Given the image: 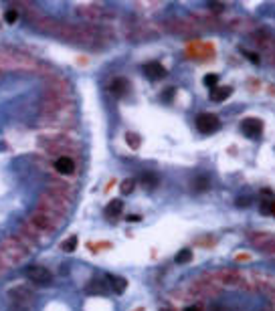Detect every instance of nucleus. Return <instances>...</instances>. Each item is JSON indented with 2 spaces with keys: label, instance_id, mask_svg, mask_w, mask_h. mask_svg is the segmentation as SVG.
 Segmentation results:
<instances>
[{
  "label": "nucleus",
  "instance_id": "f257e3e1",
  "mask_svg": "<svg viewBox=\"0 0 275 311\" xmlns=\"http://www.w3.org/2000/svg\"><path fill=\"white\" fill-rule=\"evenodd\" d=\"M0 255H2V265H6V259H8V255H12L10 257V265H14V263H18V261H23L25 257H27V251H25V247L20 242H16L14 238H6L4 242H2V247H0Z\"/></svg>",
  "mask_w": 275,
  "mask_h": 311
},
{
  "label": "nucleus",
  "instance_id": "f03ea898",
  "mask_svg": "<svg viewBox=\"0 0 275 311\" xmlns=\"http://www.w3.org/2000/svg\"><path fill=\"white\" fill-rule=\"evenodd\" d=\"M25 275H27V279L31 283H35L39 287H47V285L53 283V273L47 269V267H43V265H31V267H27Z\"/></svg>",
  "mask_w": 275,
  "mask_h": 311
},
{
  "label": "nucleus",
  "instance_id": "7ed1b4c3",
  "mask_svg": "<svg viewBox=\"0 0 275 311\" xmlns=\"http://www.w3.org/2000/svg\"><path fill=\"white\" fill-rule=\"evenodd\" d=\"M221 127V121L215 114H200L196 117V129L204 136H210V133H215L217 129Z\"/></svg>",
  "mask_w": 275,
  "mask_h": 311
},
{
  "label": "nucleus",
  "instance_id": "20e7f679",
  "mask_svg": "<svg viewBox=\"0 0 275 311\" xmlns=\"http://www.w3.org/2000/svg\"><path fill=\"white\" fill-rule=\"evenodd\" d=\"M251 244L257 247L263 253H275V234L269 233H253L251 234Z\"/></svg>",
  "mask_w": 275,
  "mask_h": 311
},
{
  "label": "nucleus",
  "instance_id": "39448f33",
  "mask_svg": "<svg viewBox=\"0 0 275 311\" xmlns=\"http://www.w3.org/2000/svg\"><path fill=\"white\" fill-rule=\"evenodd\" d=\"M31 222L37 227V229H40V231H47V233H53V231H59V222H53V214L51 212H37V214H33V218H31Z\"/></svg>",
  "mask_w": 275,
  "mask_h": 311
},
{
  "label": "nucleus",
  "instance_id": "423d86ee",
  "mask_svg": "<svg viewBox=\"0 0 275 311\" xmlns=\"http://www.w3.org/2000/svg\"><path fill=\"white\" fill-rule=\"evenodd\" d=\"M241 131L245 133L249 140H259L261 131H263V123L257 117H247V119L241 121Z\"/></svg>",
  "mask_w": 275,
  "mask_h": 311
},
{
  "label": "nucleus",
  "instance_id": "0eeeda50",
  "mask_svg": "<svg viewBox=\"0 0 275 311\" xmlns=\"http://www.w3.org/2000/svg\"><path fill=\"white\" fill-rule=\"evenodd\" d=\"M144 73H146V77H148V79H152V81L164 79V77L168 75V71H166V67H164L162 63H158V61H152V63H146V65H144Z\"/></svg>",
  "mask_w": 275,
  "mask_h": 311
},
{
  "label": "nucleus",
  "instance_id": "6e6552de",
  "mask_svg": "<svg viewBox=\"0 0 275 311\" xmlns=\"http://www.w3.org/2000/svg\"><path fill=\"white\" fill-rule=\"evenodd\" d=\"M55 170L59 172V174H73V170H75V164H73V160L69 158V156H61V158H57V162H55Z\"/></svg>",
  "mask_w": 275,
  "mask_h": 311
},
{
  "label": "nucleus",
  "instance_id": "1a4fd4ad",
  "mask_svg": "<svg viewBox=\"0 0 275 311\" xmlns=\"http://www.w3.org/2000/svg\"><path fill=\"white\" fill-rule=\"evenodd\" d=\"M231 93H233L231 87H213V89H210V99L217 101V103H221V101H225L227 97H231Z\"/></svg>",
  "mask_w": 275,
  "mask_h": 311
},
{
  "label": "nucleus",
  "instance_id": "9d476101",
  "mask_svg": "<svg viewBox=\"0 0 275 311\" xmlns=\"http://www.w3.org/2000/svg\"><path fill=\"white\" fill-rule=\"evenodd\" d=\"M105 279H108V281L112 283V289H114V291H116V293H123V291H125V287H128V281H125L123 277L108 275V277H105Z\"/></svg>",
  "mask_w": 275,
  "mask_h": 311
},
{
  "label": "nucleus",
  "instance_id": "9b49d317",
  "mask_svg": "<svg viewBox=\"0 0 275 311\" xmlns=\"http://www.w3.org/2000/svg\"><path fill=\"white\" fill-rule=\"evenodd\" d=\"M121 210H123V202H121V200H112V202L105 206V216H108V218H116Z\"/></svg>",
  "mask_w": 275,
  "mask_h": 311
},
{
  "label": "nucleus",
  "instance_id": "f8f14e48",
  "mask_svg": "<svg viewBox=\"0 0 275 311\" xmlns=\"http://www.w3.org/2000/svg\"><path fill=\"white\" fill-rule=\"evenodd\" d=\"M112 93L114 95H118V97H121L125 91H128V89H130V83L128 81H125V79H116L114 83H112Z\"/></svg>",
  "mask_w": 275,
  "mask_h": 311
},
{
  "label": "nucleus",
  "instance_id": "ddd939ff",
  "mask_svg": "<svg viewBox=\"0 0 275 311\" xmlns=\"http://www.w3.org/2000/svg\"><path fill=\"white\" fill-rule=\"evenodd\" d=\"M85 291L87 293H108V285L101 279H95V281H91V285H87Z\"/></svg>",
  "mask_w": 275,
  "mask_h": 311
},
{
  "label": "nucleus",
  "instance_id": "4468645a",
  "mask_svg": "<svg viewBox=\"0 0 275 311\" xmlns=\"http://www.w3.org/2000/svg\"><path fill=\"white\" fill-rule=\"evenodd\" d=\"M174 261H176L178 265L190 263V261H193V251H190V249H182V251H178V255L174 257Z\"/></svg>",
  "mask_w": 275,
  "mask_h": 311
},
{
  "label": "nucleus",
  "instance_id": "2eb2a0df",
  "mask_svg": "<svg viewBox=\"0 0 275 311\" xmlns=\"http://www.w3.org/2000/svg\"><path fill=\"white\" fill-rule=\"evenodd\" d=\"M134 188H136V180H134V178H128V180H123V182H121V186H119V190H121V194H123V196L132 194V192H134Z\"/></svg>",
  "mask_w": 275,
  "mask_h": 311
},
{
  "label": "nucleus",
  "instance_id": "dca6fc26",
  "mask_svg": "<svg viewBox=\"0 0 275 311\" xmlns=\"http://www.w3.org/2000/svg\"><path fill=\"white\" fill-rule=\"evenodd\" d=\"M61 249L65 251V253H73V251L77 249V236H71V238H67L65 242L61 244Z\"/></svg>",
  "mask_w": 275,
  "mask_h": 311
},
{
  "label": "nucleus",
  "instance_id": "f3484780",
  "mask_svg": "<svg viewBox=\"0 0 275 311\" xmlns=\"http://www.w3.org/2000/svg\"><path fill=\"white\" fill-rule=\"evenodd\" d=\"M125 140H128V146L134 148V150H138L140 144H142V140H140L138 133H128V136H125Z\"/></svg>",
  "mask_w": 275,
  "mask_h": 311
},
{
  "label": "nucleus",
  "instance_id": "a211bd4d",
  "mask_svg": "<svg viewBox=\"0 0 275 311\" xmlns=\"http://www.w3.org/2000/svg\"><path fill=\"white\" fill-rule=\"evenodd\" d=\"M4 20L8 22V25H14V22L18 20V12H16L14 8H10V10H6V14H4Z\"/></svg>",
  "mask_w": 275,
  "mask_h": 311
},
{
  "label": "nucleus",
  "instance_id": "6ab92c4d",
  "mask_svg": "<svg viewBox=\"0 0 275 311\" xmlns=\"http://www.w3.org/2000/svg\"><path fill=\"white\" fill-rule=\"evenodd\" d=\"M142 182L148 184V186H156V184H158V178H156L154 174H144V176H142Z\"/></svg>",
  "mask_w": 275,
  "mask_h": 311
},
{
  "label": "nucleus",
  "instance_id": "aec40b11",
  "mask_svg": "<svg viewBox=\"0 0 275 311\" xmlns=\"http://www.w3.org/2000/svg\"><path fill=\"white\" fill-rule=\"evenodd\" d=\"M217 81H219V75H215V73H213V75H206V77H204V85H208L210 89H213V87L217 85Z\"/></svg>",
  "mask_w": 275,
  "mask_h": 311
},
{
  "label": "nucleus",
  "instance_id": "412c9836",
  "mask_svg": "<svg viewBox=\"0 0 275 311\" xmlns=\"http://www.w3.org/2000/svg\"><path fill=\"white\" fill-rule=\"evenodd\" d=\"M273 210V202H261V212L263 214H271Z\"/></svg>",
  "mask_w": 275,
  "mask_h": 311
},
{
  "label": "nucleus",
  "instance_id": "4be33fe9",
  "mask_svg": "<svg viewBox=\"0 0 275 311\" xmlns=\"http://www.w3.org/2000/svg\"><path fill=\"white\" fill-rule=\"evenodd\" d=\"M208 8H213V10H221V8H223V4H219V2H210V4H208Z\"/></svg>",
  "mask_w": 275,
  "mask_h": 311
},
{
  "label": "nucleus",
  "instance_id": "5701e85b",
  "mask_svg": "<svg viewBox=\"0 0 275 311\" xmlns=\"http://www.w3.org/2000/svg\"><path fill=\"white\" fill-rule=\"evenodd\" d=\"M237 204H239V206H247V204H249V200H247V198H239V200H237Z\"/></svg>",
  "mask_w": 275,
  "mask_h": 311
},
{
  "label": "nucleus",
  "instance_id": "b1692460",
  "mask_svg": "<svg viewBox=\"0 0 275 311\" xmlns=\"http://www.w3.org/2000/svg\"><path fill=\"white\" fill-rule=\"evenodd\" d=\"M138 220H140L138 214H130V216H128V222H138Z\"/></svg>",
  "mask_w": 275,
  "mask_h": 311
},
{
  "label": "nucleus",
  "instance_id": "393cba45",
  "mask_svg": "<svg viewBox=\"0 0 275 311\" xmlns=\"http://www.w3.org/2000/svg\"><path fill=\"white\" fill-rule=\"evenodd\" d=\"M184 311H200V309H198V307H196V305H190V307H186V309H184Z\"/></svg>",
  "mask_w": 275,
  "mask_h": 311
},
{
  "label": "nucleus",
  "instance_id": "a878e982",
  "mask_svg": "<svg viewBox=\"0 0 275 311\" xmlns=\"http://www.w3.org/2000/svg\"><path fill=\"white\" fill-rule=\"evenodd\" d=\"M271 212H273V214H275V200H273V210H271Z\"/></svg>",
  "mask_w": 275,
  "mask_h": 311
},
{
  "label": "nucleus",
  "instance_id": "bb28decb",
  "mask_svg": "<svg viewBox=\"0 0 275 311\" xmlns=\"http://www.w3.org/2000/svg\"><path fill=\"white\" fill-rule=\"evenodd\" d=\"M162 311H170V309H162Z\"/></svg>",
  "mask_w": 275,
  "mask_h": 311
}]
</instances>
